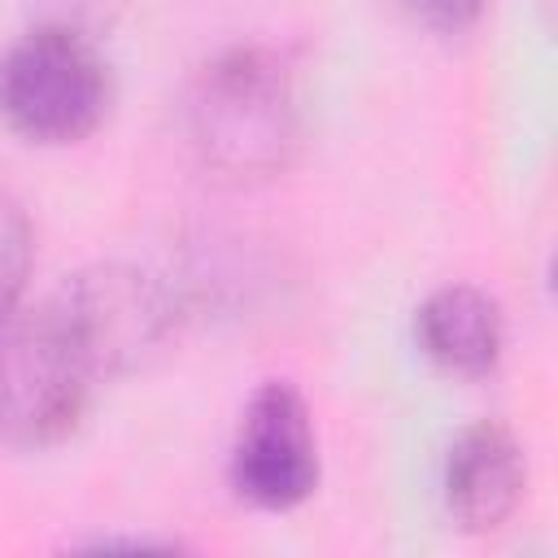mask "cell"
I'll use <instances>...</instances> for the list:
<instances>
[{
	"instance_id": "6da1fadb",
	"label": "cell",
	"mask_w": 558,
	"mask_h": 558,
	"mask_svg": "<svg viewBox=\"0 0 558 558\" xmlns=\"http://www.w3.org/2000/svg\"><path fill=\"white\" fill-rule=\"evenodd\" d=\"M187 131L209 170L262 179L288 166L301 140L292 70L257 44L218 52L192 83Z\"/></svg>"
},
{
	"instance_id": "7a4b0ae2",
	"label": "cell",
	"mask_w": 558,
	"mask_h": 558,
	"mask_svg": "<svg viewBox=\"0 0 558 558\" xmlns=\"http://www.w3.org/2000/svg\"><path fill=\"white\" fill-rule=\"evenodd\" d=\"M100 375L65 301L0 318V440L52 445L70 436Z\"/></svg>"
},
{
	"instance_id": "3957f363",
	"label": "cell",
	"mask_w": 558,
	"mask_h": 558,
	"mask_svg": "<svg viewBox=\"0 0 558 558\" xmlns=\"http://www.w3.org/2000/svg\"><path fill=\"white\" fill-rule=\"evenodd\" d=\"M109 109V70L74 26H35L0 57V118L31 144H74Z\"/></svg>"
},
{
	"instance_id": "277c9868",
	"label": "cell",
	"mask_w": 558,
	"mask_h": 558,
	"mask_svg": "<svg viewBox=\"0 0 558 558\" xmlns=\"http://www.w3.org/2000/svg\"><path fill=\"white\" fill-rule=\"evenodd\" d=\"M231 484L266 510L301 506L318 484V453L305 401L288 384H262L240 418L231 449Z\"/></svg>"
},
{
	"instance_id": "5b68a950",
	"label": "cell",
	"mask_w": 558,
	"mask_h": 558,
	"mask_svg": "<svg viewBox=\"0 0 558 558\" xmlns=\"http://www.w3.org/2000/svg\"><path fill=\"white\" fill-rule=\"evenodd\" d=\"M523 497V449L510 427L484 418L458 432L445 458V506L458 527L493 532Z\"/></svg>"
},
{
	"instance_id": "8992f818",
	"label": "cell",
	"mask_w": 558,
	"mask_h": 558,
	"mask_svg": "<svg viewBox=\"0 0 558 558\" xmlns=\"http://www.w3.org/2000/svg\"><path fill=\"white\" fill-rule=\"evenodd\" d=\"M61 301L74 314L83 340L92 344L100 371L126 366L140 349H148L161 336V323H166V310L153 283L135 270L83 275L61 292Z\"/></svg>"
},
{
	"instance_id": "52a82bcc",
	"label": "cell",
	"mask_w": 558,
	"mask_h": 558,
	"mask_svg": "<svg viewBox=\"0 0 558 558\" xmlns=\"http://www.w3.org/2000/svg\"><path fill=\"white\" fill-rule=\"evenodd\" d=\"M418 344L423 353L462 379L488 375L501 353V314L497 301L480 288H440L418 310Z\"/></svg>"
},
{
	"instance_id": "ba28073f",
	"label": "cell",
	"mask_w": 558,
	"mask_h": 558,
	"mask_svg": "<svg viewBox=\"0 0 558 558\" xmlns=\"http://www.w3.org/2000/svg\"><path fill=\"white\" fill-rule=\"evenodd\" d=\"M26 270H31V227L22 205L9 192H0V318L13 310Z\"/></svg>"
},
{
	"instance_id": "9c48e42d",
	"label": "cell",
	"mask_w": 558,
	"mask_h": 558,
	"mask_svg": "<svg viewBox=\"0 0 558 558\" xmlns=\"http://www.w3.org/2000/svg\"><path fill=\"white\" fill-rule=\"evenodd\" d=\"M401 9H405L414 22L453 35V31H466V26L480 17L484 0H401Z\"/></svg>"
}]
</instances>
